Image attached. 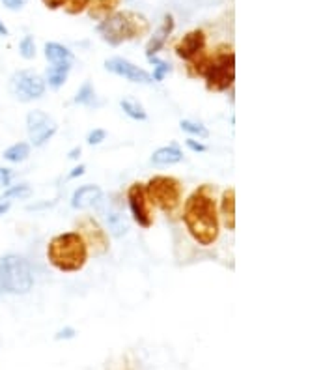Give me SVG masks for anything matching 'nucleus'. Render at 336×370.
Returning a JSON list of instances; mask_svg holds the SVG:
<instances>
[{
  "label": "nucleus",
  "instance_id": "3",
  "mask_svg": "<svg viewBox=\"0 0 336 370\" xmlns=\"http://www.w3.org/2000/svg\"><path fill=\"white\" fill-rule=\"evenodd\" d=\"M148 30V19L136 12H114L98 25L101 39L112 47L141 39L142 36H146Z\"/></svg>",
  "mask_w": 336,
  "mask_h": 370
},
{
  "label": "nucleus",
  "instance_id": "37",
  "mask_svg": "<svg viewBox=\"0 0 336 370\" xmlns=\"http://www.w3.org/2000/svg\"><path fill=\"white\" fill-rule=\"evenodd\" d=\"M8 210H10V202H0V217L8 213Z\"/></svg>",
  "mask_w": 336,
  "mask_h": 370
},
{
  "label": "nucleus",
  "instance_id": "33",
  "mask_svg": "<svg viewBox=\"0 0 336 370\" xmlns=\"http://www.w3.org/2000/svg\"><path fill=\"white\" fill-rule=\"evenodd\" d=\"M10 182H12V170L0 167V185H10Z\"/></svg>",
  "mask_w": 336,
  "mask_h": 370
},
{
  "label": "nucleus",
  "instance_id": "30",
  "mask_svg": "<svg viewBox=\"0 0 336 370\" xmlns=\"http://www.w3.org/2000/svg\"><path fill=\"white\" fill-rule=\"evenodd\" d=\"M185 144H187V148L193 150V152H196V154H204V152L208 150V146H206V144H202V142L195 141V139H187V141H185Z\"/></svg>",
  "mask_w": 336,
  "mask_h": 370
},
{
  "label": "nucleus",
  "instance_id": "18",
  "mask_svg": "<svg viewBox=\"0 0 336 370\" xmlns=\"http://www.w3.org/2000/svg\"><path fill=\"white\" fill-rule=\"evenodd\" d=\"M45 58L51 62V64H73V53L64 47V45L56 44V42H51V44H45Z\"/></svg>",
  "mask_w": 336,
  "mask_h": 370
},
{
  "label": "nucleus",
  "instance_id": "24",
  "mask_svg": "<svg viewBox=\"0 0 336 370\" xmlns=\"http://www.w3.org/2000/svg\"><path fill=\"white\" fill-rule=\"evenodd\" d=\"M179 127H182L185 133H189L191 136H198V139H208L209 136L208 127L198 122H193V120H182V122H179Z\"/></svg>",
  "mask_w": 336,
  "mask_h": 370
},
{
  "label": "nucleus",
  "instance_id": "21",
  "mask_svg": "<svg viewBox=\"0 0 336 370\" xmlns=\"http://www.w3.org/2000/svg\"><path fill=\"white\" fill-rule=\"evenodd\" d=\"M28 155H30V146L26 142H17V144L4 150V159L10 161V163H23V161L28 159Z\"/></svg>",
  "mask_w": 336,
  "mask_h": 370
},
{
  "label": "nucleus",
  "instance_id": "31",
  "mask_svg": "<svg viewBox=\"0 0 336 370\" xmlns=\"http://www.w3.org/2000/svg\"><path fill=\"white\" fill-rule=\"evenodd\" d=\"M26 2H28V0H2V4H4L8 10H13V12H15V10H21Z\"/></svg>",
  "mask_w": 336,
  "mask_h": 370
},
{
  "label": "nucleus",
  "instance_id": "19",
  "mask_svg": "<svg viewBox=\"0 0 336 370\" xmlns=\"http://www.w3.org/2000/svg\"><path fill=\"white\" fill-rule=\"evenodd\" d=\"M69 71H71V64H69V62H66V64H53V66L47 69V82H49V87L55 88V90L64 87Z\"/></svg>",
  "mask_w": 336,
  "mask_h": 370
},
{
  "label": "nucleus",
  "instance_id": "15",
  "mask_svg": "<svg viewBox=\"0 0 336 370\" xmlns=\"http://www.w3.org/2000/svg\"><path fill=\"white\" fill-rule=\"evenodd\" d=\"M101 195H103V191L99 189L98 185H82L71 197V208L73 210H86V208H90L98 202Z\"/></svg>",
  "mask_w": 336,
  "mask_h": 370
},
{
  "label": "nucleus",
  "instance_id": "22",
  "mask_svg": "<svg viewBox=\"0 0 336 370\" xmlns=\"http://www.w3.org/2000/svg\"><path fill=\"white\" fill-rule=\"evenodd\" d=\"M120 107H122V111L125 112L129 118H133L136 122H144L148 118L146 109H144L139 101H134V99H122V101H120Z\"/></svg>",
  "mask_w": 336,
  "mask_h": 370
},
{
  "label": "nucleus",
  "instance_id": "16",
  "mask_svg": "<svg viewBox=\"0 0 336 370\" xmlns=\"http://www.w3.org/2000/svg\"><path fill=\"white\" fill-rule=\"evenodd\" d=\"M150 161H152L153 167H172V165H177V163L184 161V154H182V150L177 148L176 144H170V146H163V148L155 150Z\"/></svg>",
  "mask_w": 336,
  "mask_h": 370
},
{
  "label": "nucleus",
  "instance_id": "32",
  "mask_svg": "<svg viewBox=\"0 0 336 370\" xmlns=\"http://www.w3.org/2000/svg\"><path fill=\"white\" fill-rule=\"evenodd\" d=\"M75 337V329L73 327H66V329H60L58 333H56L55 339L62 340V339H73Z\"/></svg>",
  "mask_w": 336,
  "mask_h": 370
},
{
  "label": "nucleus",
  "instance_id": "26",
  "mask_svg": "<svg viewBox=\"0 0 336 370\" xmlns=\"http://www.w3.org/2000/svg\"><path fill=\"white\" fill-rule=\"evenodd\" d=\"M148 60L153 64V75H152L153 80H157V82H159V80H163L166 75L170 73L172 68L166 64L165 60H159L157 56H152V58H148Z\"/></svg>",
  "mask_w": 336,
  "mask_h": 370
},
{
  "label": "nucleus",
  "instance_id": "7",
  "mask_svg": "<svg viewBox=\"0 0 336 370\" xmlns=\"http://www.w3.org/2000/svg\"><path fill=\"white\" fill-rule=\"evenodd\" d=\"M10 92L15 99L28 103L34 99L43 98L45 94V79L30 69L15 71L10 79Z\"/></svg>",
  "mask_w": 336,
  "mask_h": 370
},
{
  "label": "nucleus",
  "instance_id": "2",
  "mask_svg": "<svg viewBox=\"0 0 336 370\" xmlns=\"http://www.w3.org/2000/svg\"><path fill=\"white\" fill-rule=\"evenodd\" d=\"M90 258V251L82 236L75 232H62L51 238L47 243V260L60 273H77L85 270Z\"/></svg>",
  "mask_w": 336,
  "mask_h": 370
},
{
  "label": "nucleus",
  "instance_id": "4",
  "mask_svg": "<svg viewBox=\"0 0 336 370\" xmlns=\"http://www.w3.org/2000/svg\"><path fill=\"white\" fill-rule=\"evenodd\" d=\"M34 288L30 262L21 254H6L0 258V290L12 296H25Z\"/></svg>",
  "mask_w": 336,
  "mask_h": 370
},
{
  "label": "nucleus",
  "instance_id": "25",
  "mask_svg": "<svg viewBox=\"0 0 336 370\" xmlns=\"http://www.w3.org/2000/svg\"><path fill=\"white\" fill-rule=\"evenodd\" d=\"M32 195V189L26 184L21 185H13V187H8L6 193L0 197V200L4 202V200H10V198H26Z\"/></svg>",
  "mask_w": 336,
  "mask_h": 370
},
{
  "label": "nucleus",
  "instance_id": "34",
  "mask_svg": "<svg viewBox=\"0 0 336 370\" xmlns=\"http://www.w3.org/2000/svg\"><path fill=\"white\" fill-rule=\"evenodd\" d=\"M43 4L49 8V10H58L67 4V0H43Z\"/></svg>",
  "mask_w": 336,
  "mask_h": 370
},
{
  "label": "nucleus",
  "instance_id": "13",
  "mask_svg": "<svg viewBox=\"0 0 336 370\" xmlns=\"http://www.w3.org/2000/svg\"><path fill=\"white\" fill-rule=\"evenodd\" d=\"M219 219L228 232H233V230H236V189H233V187H227V189L222 191Z\"/></svg>",
  "mask_w": 336,
  "mask_h": 370
},
{
  "label": "nucleus",
  "instance_id": "6",
  "mask_svg": "<svg viewBox=\"0 0 336 370\" xmlns=\"http://www.w3.org/2000/svg\"><path fill=\"white\" fill-rule=\"evenodd\" d=\"M204 79L208 92H228L236 80V53L230 47L215 51L204 73Z\"/></svg>",
  "mask_w": 336,
  "mask_h": 370
},
{
  "label": "nucleus",
  "instance_id": "27",
  "mask_svg": "<svg viewBox=\"0 0 336 370\" xmlns=\"http://www.w3.org/2000/svg\"><path fill=\"white\" fill-rule=\"evenodd\" d=\"M19 53H21V56L26 58V60H32V58L36 56V42H34V37L32 36L23 37V42L19 44Z\"/></svg>",
  "mask_w": 336,
  "mask_h": 370
},
{
  "label": "nucleus",
  "instance_id": "23",
  "mask_svg": "<svg viewBox=\"0 0 336 370\" xmlns=\"http://www.w3.org/2000/svg\"><path fill=\"white\" fill-rule=\"evenodd\" d=\"M96 90H94L92 82H88L86 80L85 85L79 88V92H77V96H75V103L77 105H85V107H92L96 105L98 101H96Z\"/></svg>",
  "mask_w": 336,
  "mask_h": 370
},
{
  "label": "nucleus",
  "instance_id": "17",
  "mask_svg": "<svg viewBox=\"0 0 336 370\" xmlns=\"http://www.w3.org/2000/svg\"><path fill=\"white\" fill-rule=\"evenodd\" d=\"M122 0H92V4L88 8V15L96 21H103L109 15L116 12V8L120 6Z\"/></svg>",
  "mask_w": 336,
  "mask_h": 370
},
{
  "label": "nucleus",
  "instance_id": "20",
  "mask_svg": "<svg viewBox=\"0 0 336 370\" xmlns=\"http://www.w3.org/2000/svg\"><path fill=\"white\" fill-rule=\"evenodd\" d=\"M107 224H109L110 234L116 236V238H123V236L127 234L129 224L127 219L122 215V211L107 210Z\"/></svg>",
  "mask_w": 336,
  "mask_h": 370
},
{
  "label": "nucleus",
  "instance_id": "29",
  "mask_svg": "<svg viewBox=\"0 0 336 370\" xmlns=\"http://www.w3.org/2000/svg\"><path fill=\"white\" fill-rule=\"evenodd\" d=\"M107 139V131L105 130H94L88 133V136H86V142L90 144V146H98V144H101V142Z\"/></svg>",
  "mask_w": 336,
  "mask_h": 370
},
{
  "label": "nucleus",
  "instance_id": "28",
  "mask_svg": "<svg viewBox=\"0 0 336 370\" xmlns=\"http://www.w3.org/2000/svg\"><path fill=\"white\" fill-rule=\"evenodd\" d=\"M92 4V0H67V4L64 6L66 13L69 15H79V13L86 12Z\"/></svg>",
  "mask_w": 336,
  "mask_h": 370
},
{
  "label": "nucleus",
  "instance_id": "1",
  "mask_svg": "<svg viewBox=\"0 0 336 370\" xmlns=\"http://www.w3.org/2000/svg\"><path fill=\"white\" fill-rule=\"evenodd\" d=\"M182 221L187 234L200 247H213L220 238V219L215 185L204 184L191 193L184 204Z\"/></svg>",
  "mask_w": 336,
  "mask_h": 370
},
{
  "label": "nucleus",
  "instance_id": "14",
  "mask_svg": "<svg viewBox=\"0 0 336 370\" xmlns=\"http://www.w3.org/2000/svg\"><path fill=\"white\" fill-rule=\"evenodd\" d=\"M172 30H174V17H172V15H165V19H163L161 26L157 28V30L153 32V36L150 37V42L146 44V56L148 58L157 56V53H159V51L165 47L166 39H168V36L172 34Z\"/></svg>",
  "mask_w": 336,
  "mask_h": 370
},
{
  "label": "nucleus",
  "instance_id": "5",
  "mask_svg": "<svg viewBox=\"0 0 336 370\" xmlns=\"http://www.w3.org/2000/svg\"><path fill=\"white\" fill-rule=\"evenodd\" d=\"M146 195L150 198V204L153 208H157L166 215H172L174 211L182 206L184 200V184L174 176H165V174H157L148 179Z\"/></svg>",
  "mask_w": 336,
  "mask_h": 370
},
{
  "label": "nucleus",
  "instance_id": "8",
  "mask_svg": "<svg viewBox=\"0 0 336 370\" xmlns=\"http://www.w3.org/2000/svg\"><path fill=\"white\" fill-rule=\"evenodd\" d=\"M127 206L131 211L133 221L142 227L150 229L153 224V206L150 204V198L146 195V187L142 182H134L127 189Z\"/></svg>",
  "mask_w": 336,
  "mask_h": 370
},
{
  "label": "nucleus",
  "instance_id": "38",
  "mask_svg": "<svg viewBox=\"0 0 336 370\" xmlns=\"http://www.w3.org/2000/svg\"><path fill=\"white\" fill-rule=\"evenodd\" d=\"M0 36H8V28L2 21H0Z\"/></svg>",
  "mask_w": 336,
  "mask_h": 370
},
{
  "label": "nucleus",
  "instance_id": "36",
  "mask_svg": "<svg viewBox=\"0 0 336 370\" xmlns=\"http://www.w3.org/2000/svg\"><path fill=\"white\" fill-rule=\"evenodd\" d=\"M80 154H82V150H80L79 146H77V148H73L71 152H69V155H67V157H69L71 161H75V159H79Z\"/></svg>",
  "mask_w": 336,
  "mask_h": 370
},
{
  "label": "nucleus",
  "instance_id": "12",
  "mask_svg": "<svg viewBox=\"0 0 336 370\" xmlns=\"http://www.w3.org/2000/svg\"><path fill=\"white\" fill-rule=\"evenodd\" d=\"M208 45V36L202 28H195V30L187 32L176 45V55L185 62L195 60L196 56H200L206 51Z\"/></svg>",
  "mask_w": 336,
  "mask_h": 370
},
{
  "label": "nucleus",
  "instance_id": "9",
  "mask_svg": "<svg viewBox=\"0 0 336 370\" xmlns=\"http://www.w3.org/2000/svg\"><path fill=\"white\" fill-rule=\"evenodd\" d=\"M77 232H79V234L82 236V240L86 241L88 251H92L96 256H103V254L109 253L110 243L107 230H105L92 215L80 217L79 221H77Z\"/></svg>",
  "mask_w": 336,
  "mask_h": 370
},
{
  "label": "nucleus",
  "instance_id": "10",
  "mask_svg": "<svg viewBox=\"0 0 336 370\" xmlns=\"http://www.w3.org/2000/svg\"><path fill=\"white\" fill-rule=\"evenodd\" d=\"M26 131H28V139H30L32 144L36 148H42L55 136L58 125L47 112L36 109V111H30L26 114Z\"/></svg>",
  "mask_w": 336,
  "mask_h": 370
},
{
  "label": "nucleus",
  "instance_id": "11",
  "mask_svg": "<svg viewBox=\"0 0 336 370\" xmlns=\"http://www.w3.org/2000/svg\"><path fill=\"white\" fill-rule=\"evenodd\" d=\"M105 69L110 71V73L118 75V77H123L129 82H139V85H150V82H153L152 73H148L146 69L139 68V66H134L133 62L120 58V56L105 60Z\"/></svg>",
  "mask_w": 336,
  "mask_h": 370
},
{
  "label": "nucleus",
  "instance_id": "35",
  "mask_svg": "<svg viewBox=\"0 0 336 370\" xmlns=\"http://www.w3.org/2000/svg\"><path fill=\"white\" fill-rule=\"evenodd\" d=\"M85 170H86L85 165H79V167H75L73 170H71V173H69V176H67V178H69V179L79 178V176H82V174H85Z\"/></svg>",
  "mask_w": 336,
  "mask_h": 370
}]
</instances>
